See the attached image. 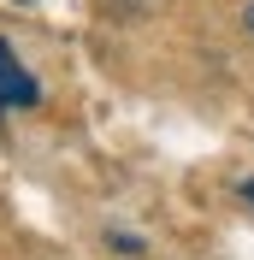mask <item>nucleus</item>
<instances>
[{
    "mask_svg": "<svg viewBox=\"0 0 254 260\" xmlns=\"http://www.w3.org/2000/svg\"><path fill=\"white\" fill-rule=\"evenodd\" d=\"M36 101H42V83L30 77V65L0 42V113H12V107H36Z\"/></svg>",
    "mask_w": 254,
    "mask_h": 260,
    "instance_id": "1",
    "label": "nucleus"
},
{
    "mask_svg": "<svg viewBox=\"0 0 254 260\" xmlns=\"http://www.w3.org/2000/svg\"><path fill=\"white\" fill-rule=\"evenodd\" d=\"M107 243H112V248H124V254H142V243H136V237H130V231H112Z\"/></svg>",
    "mask_w": 254,
    "mask_h": 260,
    "instance_id": "2",
    "label": "nucleus"
},
{
    "mask_svg": "<svg viewBox=\"0 0 254 260\" xmlns=\"http://www.w3.org/2000/svg\"><path fill=\"white\" fill-rule=\"evenodd\" d=\"M237 195H242V201L254 207V178H242V183H237Z\"/></svg>",
    "mask_w": 254,
    "mask_h": 260,
    "instance_id": "3",
    "label": "nucleus"
},
{
    "mask_svg": "<svg viewBox=\"0 0 254 260\" xmlns=\"http://www.w3.org/2000/svg\"><path fill=\"white\" fill-rule=\"evenodd\" d=\"M242 24H248V36H254V0H248V6H242Z\"/></svg>",
    "mask_w": 254,
    "mask_h": 260,
    "instance_id": "4",
    "label": "nucleus"
}]
</instances>
